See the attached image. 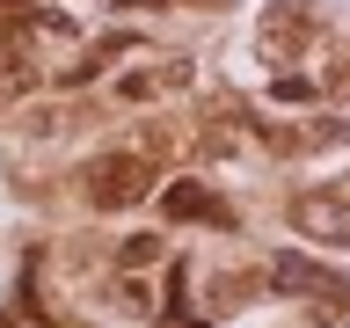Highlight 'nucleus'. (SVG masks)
<instances>
[{"label":"nucleus","mask_w":350,"mask_h":328,"mask_svg":"<svg viewBox=\"0 0 350 328\" xmlns=\"http://www.w3.org/2000/svg\"><path fill=\"white\" fill-rule=\"evenodd\" d=\"M139 190H146V161H103V168H95V182H88V197H95V204H131Z\"/></svg>","instance_id":"nucleus-1"},{"label":"nucleus","mask_w":350,"mask_h":328,"mask_svg":"<svg viewBox=\"0 0 350 328\" xmlns=\"http://www.w3.org/2000/svg\"><path fill=\"white\" fill-rule=\"evenodd\" d=\"M168 212L175 219H219V204L197 190V182H175V190H168Z\"/></svg>","instance_id":"nucleus-2"}]
</instances>
